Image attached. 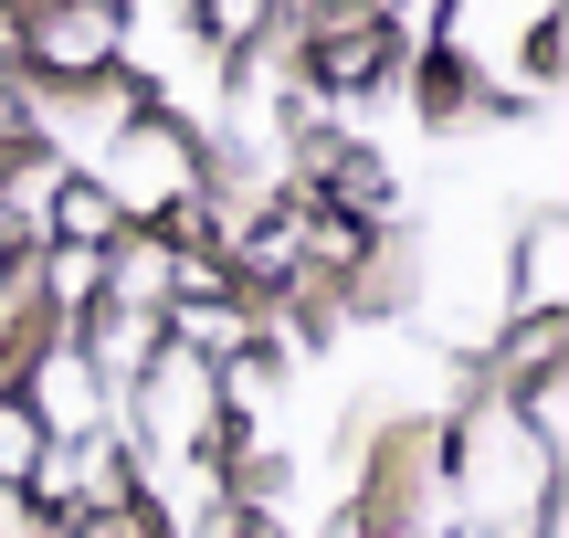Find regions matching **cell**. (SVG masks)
I'll return each mask as SVG.
<instances>
[{"label":"cell","mask_w":569,"mask_h":538,"mask_svg":"<svg viewBox=\"0 0 569 538\" xmlns=\"http://www.w3.org/2000/svg\"><path fill=\"white\" fill-rule=\"evenodd\" d=\"M11 84H21V63H0V138H11Z\"/></svg>","instance_id":"obj_10"},{"label":"cell","mask_w":569,"mask_h":538,"mask_svg":"<svg viewBox=\"0 0 569 538\" xmlns=\"http://www.w3.org/2000/svg\"><path fill=\"white\" fill-rule=\"evenodd\" d=\"M74 338H84V359L106 370V391H127V380L148 370V349H159V317H127V307H84V317H74Z\"/></svg>","instance_id":"obj_6"},{"label":"cell","mask_w":569,"mask_h":538,"mask_svg":"<svg viewBox=\"0 0 569 538\" xmlns=\"http://www.w3.org/2000/svg\"><path fill=\"white\" fill-rule=\"evenodd\" d=\"M0 63H21V0H0Z\"/></svg>","instance_id":"obj_9"},{"label":"cell","mask_w":569,"mask_h":538,"mask_svg":"<svg viewBox=\"0 0 569 538\" xmlns=\"http://www.w3.org/2000/svg\"><path fill=\"white\" fill-rule=\"evenodd\" d=\"M169 286H180V243H169V232H117V243H106V307L159 317Z\"/></svg>","instance_id":"obj_5"},{"label":"cell","mask_w":569,"mask_h":538,"mask_svg":"<svg viewBox=\"0 0 569 538\" xmlns=\"http://www.w3.org/2000/svg\"><path fill=\"white\" fill-rule=\"evenodd\" d=\"M274 21V0H190V32L211 42V53H232V42H253Z\"/></svg>","instance_id":"obj_8"},{"label":"cell","mask_w":569,"mask_h":538,"mask_svg":"<svg viewBox=\"0 0 569 538\" xmlns=\"http://www.w3.org/2000/svg\"><path fill=\"white\" fill-rule=\"evenodd\" d=\"M11 391H21V412L42 422V444H74V434H106V422H117V391H106V370L84 359L74 328H42Z\"/></svg>","instance_id":"obj_3"},{"label":"cell","mask_w":569,"mask_h":538,"mask_svg":"<svg viewBox=\"0 0 569 538\" xmlns=\"http://www.w3.org/2000/svg\"><path fill=\"white\" fill-rule=\"evenodd\" d=\"M117 201H106L96 180H84V169H63L53 180V201H42V243H117Z\"/></svg>","instance_id":"obj_7"},{"label":"cell","mask_w":569,"mask_h":538,"mask_svg":"<svg viewBox=\"0 0 569 538\" xmlns=\"http://www.w3.org/2000/svg\"><path fill=\"white\" fill-rule=\"evenodd\" d=\"M443 486L465 497L475 528H496V538H538V528H549L559 455L528 434V422H517L507 391H486V401H465V412H453V465H443Z\"/></svg>","instance_id":"obj_1"},{"label":"cell","mask_w":569,"mask_h":538,"mask_svg":"<svg viewBox=\"0 0 569 538\" xmlns=\"http://www.w3.org/2000/svg\"><path fill=\"white\" fill-rule=\"evenodd\" d=\"M21 74H117V0H32Z\"/></svg>","instance_id":"obj_4"},{"label":"cell","mask_w":569,"mask_h":538,"mask_svg":"<svg viewBox=\"0 0 569 538\" xmlns=\"http://www.w3.org/2000/svg\"><path fill=\"white\" fill-rule=\"evenodd\" d=\"M84 180L117 201V222H169L180 201H201V190H211V148H201V127L138 106V117L84 159Z\"/></svg>","instance_id":"obj_2"}]
</instances>
